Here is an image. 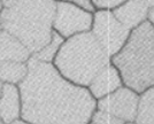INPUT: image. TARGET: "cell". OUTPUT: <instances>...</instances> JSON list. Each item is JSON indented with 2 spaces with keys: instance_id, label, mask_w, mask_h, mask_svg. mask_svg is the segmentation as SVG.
<instances>
[{
  "instance_id": "6da1fadb",
  "label": "cell",
  "mask_w": 154,
  "mask_h": 124,
  "mask_svg": "<svg viewBox=\"0 0 154 124\" xmlns=\"http://www.w3.org/2000/svg\"><path fill=\"white\" fill-rule=\"evenodd\" d=\"M19 89L21 119L29 124H90L97 109V100L88 87L71 83L53 63L32 55Z\"/></svg>"
},
{
  "instance_id": "7a4b0ae2",
  "label": "cell",
  "mask_w": 154,
  "mask_h": 124,
  "mask_svg": "<svg viewBox=\"0 0 154 124\" xmlns=\"http://www.w3.org/2000/svg\"><path fill=\"white\" fill-rule=\"evenodd\" d=\"M55 8L54 0H13L4 7L0 23L35 54L51 41Z\"/></svg>"
},
{
  "instance_id": "3957f363",
  "label": "cell",
  "mask_w": 154,
  "mask_h": 124,
  "mask_svg": "<svg viewBox=\"0 0 154 124\" xmlns=\"http://www.w3.org/2000/svg\"><path fill=\"white\" fill-rule=\"evenodd\" d=\"M123 84L140 94L154 86V26L145 21L131 30L127 44L112 58Z\"/></svg>"
},
{
  "instance_id": "277c9868",
  "label": "cell",
  "mask_w": 154,
  "mask_h": 124,
  "mask_svg": "<svg viewBox=\"0 0 154 124\" xmlns=\"http://www.w3.org/2000/svg\"><path fill=\"white\" fill-rule=\"evenodd\" d=\"M110 61L92 32L88 31L64 39L53 65L66 79L88 87Z\"/></svg>"
},
{
  "instance_id": "5b68a950",
  "label": "cell",
  "mask_w": 154,
  "mask_h": 124,
  "mask_svg": "<svg viewBox=\"0 0 154 124\" xmlns=\"http://www.w3.org/2000/svg\"><path fill=\"white\" fill-rule=\"evenodd\" d=\"M31 52L11 33L0 31V83L19 85L28 74Z\"/></svg>"
},
{
  "instance_id": "8992f818",
  "label": "cell",
  "mask_w": 154,
  "mask_h": 124,
  "mask_svg": "<svg viewBox=\"0 0 154 124\" xmlns=\"http://www.w3.org/2000/svg\"><path fill=\"white\" fill-rule=\"evenodd\" d=\"M91 32L112 59L127 44L131 31L116 19L112 9H96Z\"/></svg>"
},
{
  "instance_id": "52a82bcc",
  "label": "cell",
  "mask_w": 154,
  "mask_h": 124,
  "mask_svg": "<svg viewBox=\"0 0 154 124\" xmlns=\"http://www.w3.org/2000/svg\"><path fill=\"white\" fill-rule=\"evenodd\" d=\"M92 23V12H89L72 2H57L53 20V31L59 33L62 38L68 39L75 35L91 31Z\"/></svg>"
},
{
  "instance_id": "ba28073f",
  "label": "cell",
  "mask_w": 154,
  "mask_h": 124,
  "mask_svg": "<svg viewBox=\"0 0 154 124\" xmlns=\"http://www.w3.org/2000/svg\"><path fill=\"white\" fill-rule=\"evenodd\" d=\"M139 101V93L123 85L115 92L97 100V108L124 121L135 122Z\"/></svg>"
},
{
  "instance_id": "9c48e42d",
  "label": "cell",
  "mask_w": 154,
  "mask_h": 124,
  "mask_svg": "<svg viewBox=\"0 0 154 124\" xmlns=\"http://www.w3.org/2000/svg\"><path fill=\"white\" fill-rule=\"evenodd\" d=\"M123 79L120 70L112 63V61L103 67L88 86L92 97L99 100L123 86Z\"/></svg>"
},
{
  "instance_id": "30bf717a",
  "label": "cell",
  "mask_w": 154,
  "mask_h": 124,
  "mask_svg": "<svg viewBox=\"0 0 154 124\" xmlns=\"http://www.w3.org/2000/svg\"><path fill=\"white\" fill-rule=\"evenodd\" d=\"M22 101L19 85L4 83L0 90V119L6 124H13L21 119Z\"/></svg>"
},
{
  "instance_id": "8fae6325",
  "label": "cell",
  "mask_w": 154,
  "mask_h": 124,
  "mask_svg": "<svg viewBox=\"0 0 154 124\" xmlns=\"http://www.w3.org/2000/svg\"><path fill=\"white\" fill-rule=\"evenodd\" d=\"M149 7L139 0H125L112 12L117 20L130 31L136 29L147 19Z\"/></svg>"
},
{
  "instance_id": "7c38bea8",
  "label": "cell",
  "mask_w": 154,
  "mask_h": 124,
  "mask_svg": "<svg viewBox=\"0 0 154 124\" xmlns=\"http://www.w3.org/2000/svg\"><path fill=\"white\" fill-rule=\"evenodd\" d=\"M135 124H154V86L139 94Z\"/></svg>"
},
{
  "instance_id": "4fadbf2b",
  "label": "cell",
  "mask_w": 154,
  "mask_h": 124,
  "mask_svg": "<svg viewBox=\"0 0 154 124\" xmlns=\"http://www.w3.org/2000/svg\"><path fill=\"white\" fill-rule=\"evenodd\" d=\"M63 41H64V38H62L55 31H53L51 41L47 45L44 46L40 51H38V52L35 53V54H32V56L36 60H38V61H42V62L53 63V61L55 59V56H57V54H58L61 45L63 44Z\"/></svg>"
},
{
  "instance_id": "5bb4252c",
  "label": "cell",
  "mask_w": 154,
  "mask_h": 124,
  "mask_svg": "<svg viewBox=\"0 0 154 124\" xmlns=\"http://www.w3.org/2000/svg\"><path fill=\"white\" fill-rule=\"evenodd\" d=\"M91 123L92 124H125V122L122 121V119H120V118H117L114 115L107 113V111L97 108L96 110H94V113L92 114Z\"/></svg>"
},
{
  "instance_id": "9a60e30c",
  "label": "cell",
  "mask_w": 154,
  "mask_h": 124,
  "mask_svg": "<svg viewBox=\"0 0 154 124\" xmlns=\"http://www.w3.org/2000/svg\"><path fill=\"white\" fill-rule=\"evenodd\" d=\"M125 0H91L96 9H114Z\"/></svg>"
},
{
  "instance_id": "2e32d148",
  "label": "cell",
  "mask_w": 154,
  "mask_h": 124,
  "mask_svg": "<svg viewBox=\"0 0 154 124\" xmlns=\"http://www.w3.org/2000/svg\"><path fill=\"white\" fill-rule=\"evenodd\" d=\"M54 1H66V2H72V4H76L78 6L83 7L84 9H86V11H89V12H94L96 11V8L93 7L92 5V2H91V0H54Z\"/></svg>"
},
{
  "instance_id": "e0dca14e",
  "label": "cell",
  "mask_w": 154,
  "mask_h": 124,
  "mask_svg": "<svg viewBox=\"0 0 154 124\" xmlns=\"http://www.w3.org/2000/svg\"><path fill=\"white\" fill-rule=\"evenodd\" d=\"M146 21L149 22V23L154 26V6H151L149 8H148L147 19H146Z\"/></svg>"
},
{
  "instance_id": "ac0fdd59",
  "label": "cell",
  "mask_w": 154,
  "mask_h": 124,
  "mask_svg": "<svg viewBox=\"0 0 154 124\" xmlns=\"http://www.w3.org/2000/svg\"><path fill=\"white\" fill-rule=\"evenodd\" d=\"M141 2H144V4H146L148 7L151 6H154V0H139Z\"/></svg>"
},
{
  "instance_id": "d6986e66",
  "label": "cell",
  "mask_w": 154,
  "mask_h": 124,
  "mask_svg": "<svg viewBox=\"0 0 154 124\" xmlns=\"http://www.w3.org/2000/svg\"><path fill=\"white\" fill-rule=\"evenodd\" d=\"M13 124H29V123H26V122L22 121V119H17V121H15Z\"/></svg>"
},
{
  "instance_id": "ffe728a7",
  "label": "cell",
  "mask_w": 154,
  "mask_h": 124,
  "mask_svg": "<svg viewBox=\"0 0 154 124\" xmlns=\"http://www.w3.org/2000/svg\"><path fill=\"white\" fill-rule=\"evenodd\" d=\"M4 9V5H2V0H0V15H1V12Z\"/></svg>"
},
{
  "instance_id": "44dd1931",
  "label": "cell",
  "mask_w": 154,
  "mask_h": 124,
  "mask_svg": "<svg viewBox=\"0 0 154 124\" xmlns=\"http://www.w3.org/2000/svg\"><path fill=\"white\" fill-rule=\"evenodd\" d=\"M4 29H2V26H1V23H0V31H2Z\"/></svg>"
},
{
  "instance_id": "7402d4cb",
  "label": "cell",
  "mask_w": 154,
  "mask_h": 124,
  "mask_svg": "<svg viewBox=\"0 0 154 124\" xmlns=\"http://www.w3.org/2000/svg\"><path fill=\"white\" fill-rule=\"evenodd\" d=\"M90 124H92V123H90ZM125 124H135L134 122H129V123H125Z\"/></svg>"
},
{
  "instance_id": "603a6c76",
  "label": "cell",
  "mask_w": 154,
  "mask_h": 124,
  "mask_svg": "<svg viewBox=\"0 0 154 124\" xmlns=\"http://www.w3.org/2000/svg\"><path fill=\"white\" fill-rule=\"evenodd\" d=\"M0 124H6V123H4V122H2L1 119H0Z\"/></svg>"
},
{
  "instance_id": "cb8c5ba5",
  "label": "cell",
  "mask_w": 154,
  "mask_h": 124,
  "mask_svg": "<svg viewBox=\"0 0 154 124\" xmlns=\"http://www.w3.org/2000/svg\"><path fill=\"white\" fill-rule=\"evenodd\" d=\"M1 85H2V84H1V83H0V90H1Z\"/></svg>"
}]
</instances>
